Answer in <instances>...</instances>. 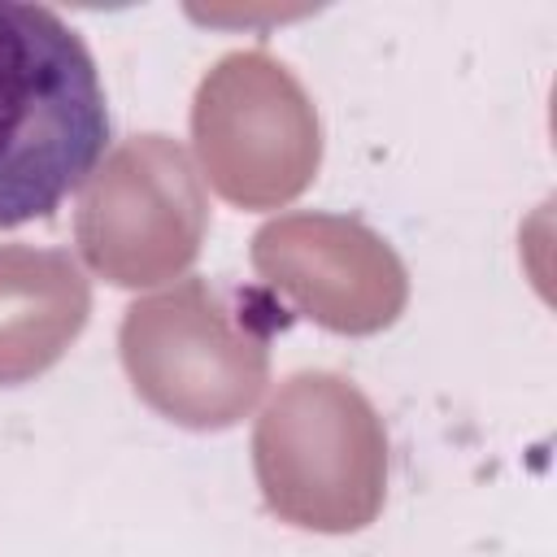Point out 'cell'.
Wrapping results in <instances>:
<instances>
[{
    "instance_id": "cell-6",
    "label": "cell",
    "mask_w": 557,
    "mask_h": 557,
    "mask_svg": "<svg viewBox=\"0 0 557 557\" xmlns=\"http://www.w3.org/2000/svg\"><path fill=\"white\" fill-rule=\"evenodd\" d=\"M265 274L292 283L326 326L370 331L387 322L405 296L400 265L361 226L331 218H292L257 235Z\"/></svg>"
},
{
    "instance_id": "cell-3",
    "label": "cell",
    "mask_w": 557,
    "mask_h": 557,
    "mask_svg": "<svg viewBox=\"0 0 557 557\" xmlns=\"http://www.w3.org/2000/svg\"><path fill=\"white\" fill-rule=\"evenodd\" d=\"M196 139L231 200L270 205L318 165V122L300 83L265 52L222 57L196 91Z\"/></svg>"
},
{
    "instance_id": "cell-1",
    "label": "cell",
    "mask_w": 557,
    "mask_h": 557,
    "mask_svg": "<svg viewBox=\"0 0 557 557\" xmlns=\"http://www.w3.org/2000/svg\"><path fill=\"white\" fill-rule=\"evenodd\" d=\"M104 144V87L78 30L44 4L0 0V226L48 218Z\"/></svg>"
},
{
    "instance_id": "cell-7",
    "label": "cell",
    "mask_w": 557,
    "mask_h": 557,
    "mask_svg": "<svg viewBox=\"0 0 557 557\" xmlns=\"http://www.w3.org/2000/svg\"><path fill=\"white\" fill-rule=\"evenodd\" d=\"M87 287L65 257L4 248L0 252V379L44 370L83 326Z\"/></svg>"
},
{
    "instance_id": "cell-5",
    "label": "cell",
    "mask_w": 557,
    "mask_h": 557,
    "mask_svg": "<svg viewBox=\"0 0 557 557\" xmlns=\"http://www.w3.org/2000/svg\"><path fill=\"white\" fill-rule=\"evenodd\" d=\"M200 196L187 161L148 135L122 148L83 209V239L117 283H148L196 252Z\"/></svg>"
},
{
    "instance_id": "cell-4",
    "label": "cell",
    "mask_w": 557,
    "mask_h": 557,
    "mask_svg": "<svg viewBox=\"0 0 557 557\" xmlns=\"http://www.w3.org/2000/svg\"><path fill=\"white\" fill-rule=\"evenodd\" d=\"M122 339L135 387L178 422L222 426L261 387V348L239 339L218 300L196 283L135 305Z\"/></svg>"
},
{
    "instance_id": "cell-2",
    "label": "cell",
    "mask_w": 557,
    "mask_h": 557,
    "mask_svg": "<svg viewBox=\"0 0 557 557\" xmlns=\"http://www.w3.org/2000/svg\"><path fill=\"white\" fill-rule=\"evenodd\" d=\"M257 470L283 518L322 531L361 527L383 492V435L348 383L300 374L261 418Z\"/></svg>"
}]
</instances>
